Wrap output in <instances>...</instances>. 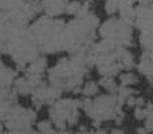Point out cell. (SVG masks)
<instances>
[{"label":"cell","instance_id":"obj_1","mask_svg":"<svg viewBox=\"0 0 153 134\" xmlns=\"http://www.w3.org/2000/svg\"><path fill=\"white\" fill-rule=\"evenodd\" d=\"M117 76H118L120 86L134 87V86H137V84H140V82H141L140 73L133 71V68H129V70H122Z\"/></svg>","mask_w":153,"mask_h":134},{"label":"cell","instance_id":"obj_2","mask_svg":"<svg viewBox=\"0 0 153 134\" xmlns=\"http://www.w3.org/2000/svg\"><path fill=\"white\" fill-rule=\"evenodd\" d=\"M100 82L89 79V81H85L81 86V94L83 98H94L100 94Z\"/></svg>","mask_w":153,"mask_h":134}]
</instances>
